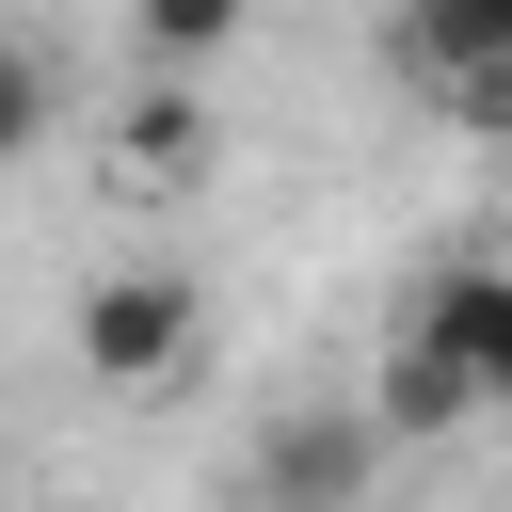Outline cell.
I'll return each instance as SVG.
<instances>
[{
  "instance_id": "obj_1",
  "label": "cell",
  "mask_w": 512,
  "mask_h": 512,
  "mask_svg": "<svg viewBox=\"0 0 512 512\" xmlns=\"http://www.w3.org/2000/svg\"><path fill=\"white\" fill-rule=\"evenodd\" d=\"M80 384H112V400H160L176 368H192V336H208V304H192V272H160V256H128V272H96L80 288Z\"/></svg>"
},
{
  "instance_id": "obj_2",
  "label": "cell",
  "mask_w": 512,
  "mask_h": 512,
  "mask_svg": "<svg viewBox=\"0 0 512 512\" xmlns=\"http://www.w3.org/2000/svg\"><path fill=\"white\" fill-rule=\"evenodd\" d=\"M368 480H384V416H288V432L240 448V496H256V512H336V496H368Z\"/></svg>"
},
{
  "instance_id": "obj_3",
  "label": "cell",
  "mask_w": 512,
  "mask_h": 512,
  "mask_svg": "<svg viewBox=\"0 0 512 512\" xmlns=\"http://www.w3.org/2000/svg\"><path fill=\"white\" fill-rule=\"evenodd\" d=\"M416 336H432V352L480 384V416H512V256H432Z\"/></svg>"
},
{
  "instance_id": "obj_4",
  "label": "cell",
  "mask_w": 512,
  "mask_h": 512,
  "mask_svg": "<svg viewBox=\"0 0 512 512\" xmlns=\"http://www.w3.org/2000/svg\"><path fill=\"white\" fill-rule=\"evenodd\" d=\"M368 416H384V448H448V432L480 416V384H464V368H448V352H432V336L400 320V352H384V384H368Z\"/></svg>"
},
{
  "instance_id": "obj_5",
  "label": "cell",
  "mask_w": 512,
  "mask_h": 512,
  "mask_svg": "<svg viewBox=\"0 0 512 512\" xmlns=\"http://www.w3.org/2000/svg\"><path fill=\"white\" fill-rule=\"evenodd\" d=\"M400 80H464V64H512V0H400L384 16Z\"/></svg>"
},
{
  "instance_id": "obj_6",
  "label": "cell",
  "mask_w": 512,
  "mask_h": 512,
  "mask_svg": "<svg viewBox=\"0 0 512 512\" xmlns=\"http://www.w3.org/2000/svg\"><path fill=\"white\" fill-rule=\"evenodd\" d=\"M240 16H256V0H128V48H144V64H224Z\"/></svg>"
},
{
  "instance_id": "obj_7",
  "label": "cell",
  "mask_w": 512,
  "mask_h": 512,
  "mask_svg": "<svg viewBox=\"0 0 512 512\" xmlns=\"http://www.w3.org/2000/svg\"><path fill=\"white\" fill-rule=\"evenodd\" d=\"M112 144H128L144 176H192V160H208V112H192V64H160V96H144V112L112 128Z\"/></svg>"
},
{
  "instance_id": "obj_8",
  "label": "cell",
  "mask_w": 512,
  "mask_h": 512,
  "mask_svg": "<svg viewBox=\"0 0 512 512\" xmlns=\"http://www.w3.org/2000/svg\"><path fill=\"white\" fill-rule=\"evenodd\" d=\"M32 128H48V64L0 48V160H32Z\"/></svg>"
},
{
  "instance_id": "obj_9",
  "label": "cell",
  "mask_w": 512,
  "mask_h": 512,
  "mask_svg": "<svg viewBox=\"0 0 512 512\" xmlns=\"http://www.w3.org/2000/svg\"><path fill=\"white\" fill-rule=\"evenodd\" d=\"M432 96H448V112H464V128H480V144H496V128H512V64H464V80H432Z\"/></svg>"
},
{
  "instance_id": "obj_10",
  "label": "cell",
  "mask_w": 512,
  "mask_h": 512,
  "mask_svg": "<svg viewBox=\"0 0 512 512\" xmlns=\"http://www.w3.org/2000/svg\"><path fill=\"white\" fill-rule=\"evenodd\" d=\"M496 192H512V128H496Z\"/></svg>"
}]
</instances>
